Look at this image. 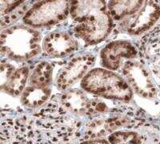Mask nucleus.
<instances>
[{
  "label": "nucleus",
  "mask_w": 160,
  "mask_h": 144,
  "mask_svg": "<svg viewBox=\"0 0 160 144\" xmlns=\"http://www.w3.org/2000/svg\"><path fill=\"white\" fill-rule=\"evenodd\" d=\"M70 15L74 31L88 45L105 40L113 29V18L105 1H71Z\"/></svg>",
  "instance_id": "f257e3e1"
},
{
  "label": "nucleus",
  "mask_w": 160,
  "mask_h": 144,
  "mask_svg": "<svg viewBox=\"0 0 160 144\" xmlns=\"http://www.w3.org/2000/svg\"><path fill=\"white\" fill-rule=\"evenodd\" d=\"M83 139L37 126L32 116L10 118L0 128V144H80Z\"/></svg>",
  "instance_id": "f03ea898"
},
{
  "label": "nucleus",
  "mask_w": 160,
  "mask_h": 144,
  "mask_svg": "<svg viewBox=\"0 0 160 144\" xmlns=\"http://www.w3.org/2000/svg\"><path fill=\"white\" fill-rule=\"evenodd\" d=\"M40 42L38 30L27 25L12 26L1 32V53L11 60H28L41 52Z\"/></svg>",
  "instance_id": "7ed1b4c3"
},
{
  "label": "nucleus",
  "mask_w": 160,
  "mask_h": 144,
  "mask_svg": "<svg viewBox=\"0 0 160 144\" xmlns=\"http://www.w3.org/2000/svg\"><path fill=\"white\" fill-rule=\"evenodd\" d=\"M81 87L87 92L108 99L129 102L133 91L123 77L105 68L91 69L81 80Z\"/></svg>",
  "instance_id": "20e7f679"
},
{
  "label": "nucleus",
  "mask_w": 160,
  "mask_h": 144,
  "mask_svg": "<svg viewBox=\"0 0 160 144\" xmlns=\"http://www.w3.org/2000/svg\"><path fill=\"white\" fill-rule=\"evenodd\" d=\"M71 1H41L35 3L23 15L24 23L33 28L58 23L70 15Z\"/></svg>",
  "instance_id": "39448f33"
},
{
  "label": "nucleus",
  "mask_w": 160,
  "mask_h": 144,
  "mask_svg": "<svg viewBox=\"0 0 160 144\" xmlns=\"http://www.w3.org/2000/svg\"><path fill=\"white\" fill-rule=\"evenodd\" d=\"M122 77L133 92L145 99H154L158 95L156 82L151 71L143 62L129 60L123 63Z\"/></svg>",
  "instance_id": "423d86ee"
},
{
  "label": "nucleus",
  "mask_w": 160,
  "mask_h": 144,
  "mask_svg": "<svg viewBox=\"0 0 160 144\" xmlns=\"http://www.w3.org/2000/svg\"><path fill=\"white\" fill-rule=\"evenodd\" d=\"M62 107L77 117H92L103 115L110 111L106 103L95 99H90L79 89H69L58 97Z\"/></svg>",
  "instance_id": "0eeeda50"
},
{
  "label": "nucleus",
  "mask_w": 160,
  "mask_h": 144,
  "mask_svg": "<svg viewBox=\"0 0 160 144\" xmlns=\"http://www.w3.org/2000/svg\"><path fill=\"white\" fill-rule=\"evenodd\" d=\"M157 1H143L138 11L123 18L122 31L131 35H139L149 31L160 19V4Z\"/></svg>",
  "instance_id": "6e6552de"
},
{
  "label": "nucleus",
  "mask_w": 160,
  "mask_h": 144,
  "mask_svg": "<svg viewBox=\"0 0 160 144\" xmlns=\"http://www.w3.org/2000/svg\"><path fill=\"white\" fill-rule=\"evenodd\" d=\"M95 62V56L91 54L80 55L73 58L58 71L56 75L57 87L61 91L69 90L73 85L84 78Z\"/></svg>",
  "instance_id": "1a4fd4ad"
},
{
  "label": "nucleus",
  "mask_w": 160,
  "mask_h": 144,
  "mask_svg": "<svg viewBox=\"0 0 160 144\" xmlns=\"http://www.w3.org/2000/svg\"><path fill=\"white\" fill-rule=\"evenodd\" d=\"M137 55V48L130 41H113L107 44L100 52V63L105 69L118 71L124 59L131 60L136 58Z\"/></svg>",
  "instance_id": "9d476101"
},
{
  "label": "nucleus",
  "mask_w": 160,
  "mask_h": 144,
  "mask_svg": "<svg viewBox=\"0 0 160 144\" xmlns=\"http://www.w3.org/2000/svg\"><path fill=\"white\" fill-rule=\"evenodd\" d=\"M42 47L47 56L62 58L76 51L78 42L68 32L54 31L45 37Z\"/></svg>",
  "instance_id": "9b49d317"
},
{
  "label": "nucleus",
  "mask_w": 160,
  "mask_h": 144,
  "mask_svg": "<svg viewBox=\"0 0 160 144\" xmlns=\"http://www.w3.org/2000/svg\"><path fill=\"white\" fill-rule=\"evenodd\" d=\"M119 129L115 117L111 112L97 115L86 122L82 129L84 140L102 139Z\"/></svg>",
  "instance_id": "f8f14e48"
},
{
  "label": "nucleus",
  "mask_w": 160,
  "mask_h": 144,
  "mask_svg": "<svg viewBox=\"0 0 160 144\" xmlns=\"http://www.w3.org/2000/svg\"><path fill=\"white\" fill-rule=\"evenodd\" d=\"M29 76L30 71L28 67H22L17 68L1 83V89L11 96L17 97L21 95L26 88V84L29 79Z\"/></svg>",
  "instance_id": "ddd939ff"
},
{
  "label": "nucleus",
  "mask_w": 160,
  "mask_h": 144,
  "mask_svg": "<svg viewBox=\"0 0 160 144\" xmlns=\"http://www.w3.org/2000/svg\"><path fill=\"white\" fill-rule=\"evenodd\" d=\"M51 95L50 87H36L28 86L22 91L20 101L24 107L31 109L42 107L48 102Z\"/></svg>",
  "instance_id": "4468645a"
},
{
  "label": "nucleus",
  "mask_w": 160,
  "mask_h": 144,
  "mask_svg": "<svg viewBox=\"0 0 160 144\" xmlns=\"http://www.w3.org/2000/svg\"><path fill=\"white\" fill-rule=\"evenodd\" d=\"M142 3L143 1H110L108 8L113 20H122L134 15Z\"/></svg>",
  "instance_id": "2eb2a0df"
},
{
  "label": "nucleus",
  "mask_w": 160,
  "mask_h": 144,
  "mask_svg": "<svg viewBox=\"0 0 160 144\" xmlns=\"http://www.w3.org/2000/svg\"><path fill=\"white\" fill-rule=\"evenodd\" d=\"M53 66L48 62H41L29 76V86L36 87H49L52 82Z\"/></svg>",
  "instance_id": "dca6fc26"
},
{
  "label": "nucleus",
  "mask_w": 160,
  "mask_h": 144,
  "mask_svg": "<svg viewBox=\"0 0 160 144\" xmlns=\"http://www.w3.org/2000/svg\"><path fill=\"white\" fill-rule=\"evenodd\" d=\"M110 144H145V136L137 132L116 131L108 136Z\"/></svg>",
  "instance_id": "f3484780"
},
{
  "label": "nucleus",
  "mask_w": 160,
  "mask_h": 144,
  "mask_svg": "<svg viewBox=\"0 0 160 144\" xmlns=\"http://www.w3.org/2000/svg\"><path fill=\"white\" fill-rule=\"evenodd\" d=\"M147 58L149 61L150 70L160 82V38L153 40L148 46Z\"/></svg>",
  "instance_id": "a211bd4d"
},
{
  "label": "nucleus",
  "mask_w": 160,
  "mask_h": 144,
  "mask_svg": "<svg viewBox=\"0 0 160 144\" xmlns=\"http://www.w3.org/2000/svg\"><path fill=\"white\" fill-rule=\"evenodd\" d=\"M23 2H25V1H3V0H2L0 2V6H1L0 15H1V18L9 15L10 13L17 9L18 7L22 5Z\"/></svg>",
  "instance_id": "6ab92c4d"
},
{
  "label": "nucleus",
  "mask_w": 160,
  "mask_h": 144,
  "mask_svg": "<svg viewBox=\"0 0 160 144\" xmlns=\"http://www.w3.org/2000/svg\"><path fill=\"white\" fill-rule=\"evenodd\" d=\"M80 144H110L106 139H91V140H84Z\"/></svg>",
  "instance_id": "aec40b11"
}]
</instances>
